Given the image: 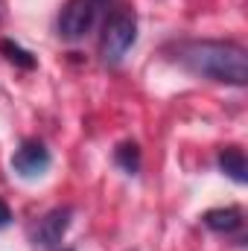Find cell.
<instances>
[{
  "label": "cell",
  "mask_w": 248,
  "mask_h": 251,
  "mask_svg": "<svg viewBox=\"0 0 248 251\" xmlns=\"http://www.w3.org/2000/svg\"><path fill=\"white\" fill-rule=\"evenodd\" d=\"M164 53L170 56V62H175L198 79H210L234 88H243L248 82V50L237 41L187 38L170 44Z\"/></svg>",
  "instance_id": "6da1fadb"
},
{
  "label": "cell",
  "mask_w": 248,
  "mask_h": 251,
  "mask_svg": "<svg viewBox=\"0 0 248 251\" xmlns=\"http://www.w3.org/2000/svg\"><path fill=\"white\" fill-rule=\"evenodd\" d=\"M137 41V15L134 9L128 6H120L114 9L105 24H102V35H99V56L108 67H117L123 64L125 53L134 47Z\"/></svg>",
  "instance_id": "7a4b0ae2"
},
{
  "label": "cell",
  "mask_w": 248,
  "mask_h": 251,
  "mask_svg": "<svg viewBox=\"0 0 248 251\" xmlns=\"http://www.w3.org/2000/svg\"><path fill=\"white\" fill-rule=\"evenodd\" d=\"M97 12H99V3L97 0H67L59 12V35L64 41H79L91 32L94 21H97Z\"/></svg>",
  "instance_id": "3957f363"
},
{
  "label": "cell",
  "mask_w": 248,
  "mask_h": 251,
  "mask_svg": "<svg viewBox=\"0 0 248 251\" xmlns=\"http://www.w3.org/2000/svg\"><path fill=\"white\" fill-rule=\"evenodd\" d=\"M70 219H73V207H70V204L47 210V213L38 219V225L32 228V246L41 249V251L59 249L62 240H64V234H67V228H70Z\"/></svg>",
  "instance_id": "277c9868"
},
{
  "label": "cell",
  "mask_w": 248,
  "mask_h": 251,
  "mask_svg": "<svg viewBox=\"0 0 248 251\" xmlns=\"http://www.w3.org/2000/svg\"><path fill=\"white\" fill-rule=\"evenodd\" d=\"M50 164H53V155H50V149L38 137H26L15 149V155H12V170L21 178H29V181L38 178V176H44L50 170Z\"/></svg>",
  "instance_id": "5b68a950"
},
{
  "label": "cell",
  "mask_w": 248,
  "mask_h": 251,
  "mask_svg": "<svg viewBox=\"0 0 248 251\" xmlns=\"http://www.w3.org/2000/svg\"><path fill=\"white\" fill-rule=\"evenodd\" d=\"M243 210L240 207H213V210H207L204 216H201V225L207 228V231H213V234H237L240 228H243Z\"/></svg>",
  "instance_id": "8992f818"
},
{
  "label": "cell",
  "mask_w": 248,
  "mask_h": 251,
  "mask_svg": "<svg viewBox=\"0 0 248 251\" xmlns=\"http://www.w3.org/2000/svg\"><path fill=\"white\" fill-rule=\"evenodd\" d=\"M216 164H219V170H222L231 181L248 184V161H246V152H243L240 146H225V149L219 152Z\"/></svg>",
  "instance_id": "52a82bcc"
},
{
  "label": "cell",
  "mask_w": 248,
  "mask_h": 251,
  "mask_svg": "<svg viewBox=\"0 0 248 251\" xmlns=\"http://www.w3.org/2000/svg\"><path fill=\"white\" fill-rule=\"evenodd\" d=\"M114 164L128 173V176H137L140 173V164H143V155H140V146L134 143V140H125L120 143L117 149H114Z\"/></svg>",
  "instance_id": "ba28073f"
},
{
  "label": "cell",
  "mask_w": 248,
  "mask_h": 251,
  "mask_svg": "<svg viewBox=\"0 0 248 251\" xmlns=\"http://www.w3.org/2000/svg\"><path fill=\"white\" fill-rule=\"evenodd\" d=\"M0 53L15 64V67H24V70H32V67L38 64V59H35L29 50H24L21 44H15V41H9V38H3V41H0Z\"/></svg>",
  "instance_id": "9c48e42d"
},
{
  "label": "cell",
  "mask_w": 248,
  "mask_h": 251,
  "mask_svg": "<svg viewBox=\"0 0 248 251\" xmlns=\"http://www.w3.org/2000/svg\"><path fill=\"white\" fill-rule=\"evenodd\" d=\"M9 222H12V207H9V204H6V201L0 199V231H3V228H6Z\"/></svg>",
  "instance_id": "30bf717a"
},
{
  "label": "cell",
  "mask_w": 248,
  "mask_h": 251,
  "mask_svg": "<svg viewBox=\"0 0 248 251\" xmlns=\"http://www.w3.org/2000/svg\"><path fill=\"white\" fill-rule=\"evenodd\" d=\"M97 3H99V6H105V3H108V0H97Z\"/></svg>",
  "instance_id": "8fae6325"
},
{
  "label": "cell",
  "mask_w": 248,
  "mask_h": 251,
  "mask_svg": "<svg viewBox=\"0 0 248 251\" xmlns=\"http://www.w3.org/2000/svg\"><path fill=\"white\" fill-rule=\"evenodd\" d=\"M64 251H73V249H64Z\"/></svg>",
  "instance_id": "7c38bea8"
}]
</instances>
